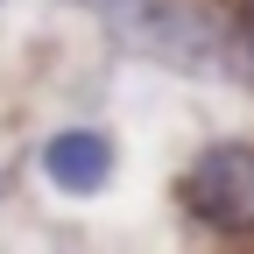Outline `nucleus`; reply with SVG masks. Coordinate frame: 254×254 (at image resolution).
I'll list each match as a JSON object with an SVG mask.
<instances>
[{
  "label": "nucleus",
  "mask_w": 254,
  "mask_h": 254,
  "mask_svg": "<svg viewBox=\"0 0 254 254\" xmlns=\"http://www.w3.org/2000/svg\"><path fill=\"white\" fill-rule=\"evenodd\" d=\"M184 212L212 233H254V148L226 141V148H205L198 163L184 170L177 184Z\"/></svg>",
  "instance_id": "obj_1"
},
{
  "label": "nucleus",
  "mask_w": 254,
  "mask_h": 254,
  "mask_svg": "<svg viewBox=\"0 0 254 254\" xmlns=\"http://www.w3.org/2000/svg\"><path fill=\"white\" fill-rule=\"evenodd\" d=\"M43 177L57 190H71V198H92V190H106V177H113V141L92 134V127H64V134L43 141Z\"/></svg>",
  "instance_id": "obj_2"
},
{
  "label": "nucleus",
  "mask_w": 254,
  "mask_h": 254,
  "mask_svg": "<svg viewBox=\"0 0 254 254\" xmlns=\"http://www.w3.org/2000/svg\"><path fill=\"white\" fill-rule=\"evenodd\" d=\"M240 28H247V43H254V0H247V7H240Z\"/></svg>",
  "instance_id": "obj_3"
}]
</instances>
